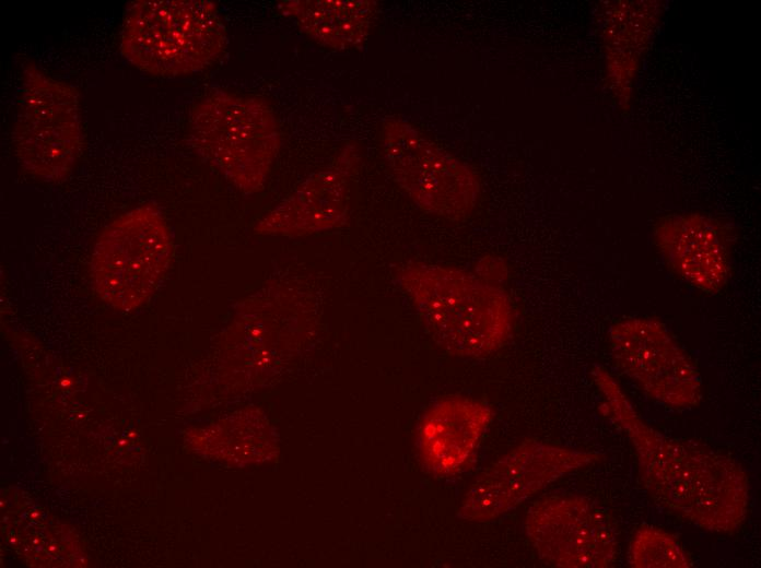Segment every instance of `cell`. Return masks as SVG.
I'll return each instance as SVG.
<instances>
[{
  "label": "cell",
  "mask_w": 761,
  "mask_h": 568,
  "mask_svg": "<svg viewBox=\"0 0 761 568\" xmlns=\"http://www.w3.org/2000/svg\"><path fill=\"white\" fill-rule=\"evenodd\" d=\"M632 568H689L691 560L679 541L660 528L643 525L634 534L628 552Z\"/></svg>",
  "instance_id": "obj_16"
},
{
  "label": "cell",
  "mask_w": 761,
  "mask_h": 568,
  "mask_svg": "<svg viewBox=\"0 0 761 568\" xmlns=\"http://www.w3.org/2000/svg\"><path fill=\"white\" fill-rule=\"evenodd\" d=\"M383 147L396 181L422 210L459 220L473 209L479 194L476 175L437 150L410 125L386 121Z\"/></svg>",
  "instance_id": "obj_8"
},
{
  "label": "cell",
  "mask_w": 761,
  "mask_h": 568,
  "mask_svg": "<svg viewBox=\"0 0 761 568\" xmlns=\"http://www.w3.org/2000/svg\"><path fill=\"white\" fill-rule=\"evenodd\" d=\"M492 421L491 407L477 399L447 397L424 414L419 431L422 459L437 475L458 473L476 451Z\"/></svg>",
  "instance_id": "obj_12"
},
{
  "label": "cell",
  "mask_w": 761,
  "mask_h": 568,
  "mask_svg": "<svg viewBox=\"0 0 761 568\" xmlns=\"http://www.w3.org/2000/svg\"><path fill=\"white\" fill-rule=\"evenodd\" d=\"M82 139L77 91L27 64L13 132L15 155L22 168L46 181L60 180L71 171Z\"/></svg>",
  "instance_id": "obj_6"
},
{
  "label": "cell",
  "mask_w": 761,
  "mask_h": 568,
  "mask_svg": "<svg viewBox=\"0 0 761 568\" xmlns=\"http://www.w3.org/2000/svg\"><path fill=\"white\" fill-rule=\"evenodd\" d=\"M599 460L595 452L526 440L478 476L458 517L469 522L494 520L561 476Z\"/></svg>",
  "instance_id": "obj_10"
},
{
  "label": "cell",
  "mask_w": 761,
  "mask_h": 568,
  "mask_svg": "<svg viewBox=\"0 0 761 568\" xmlns=\"http://www.w3.org/2000/svg\"><path fill=\"white\" fill-rule=\"evenodd\" d=\"M191 145L238 189H261L280 147L272 109L260 98L214 91L192 107Z\"/></svg>",
  "instance_id": "obj_4"
},
{
  "label": "cell",
  "mask_w": 761,
  "mask_h": 568,
  "mask_svg": "<svg viewBox=\"0 0 761 568\" xmlns=\"http://www.w3.org/2000/svg\"><path fill=\"white\" fill-rule=\"evenodd\" d=\"M226 45L216 5L207 0H139L124 16L120 50L140 70L177 76L203 70Z\"/></svg>",
  "instance_id": "obj_3"
},
{
  "label": "cell",
  "mask_w": 761,
  "mask_h": 568,
  "mask_svg": "<svg viewBox=\"0 0 761 568\" xmlns=\"http://www.w3.org/2000/svg\"><path fill=\"white\" fill-rule=\"evenodd\" d=\"M399 281L435 342L465 358L500 350L513 330L506 293L469 272L431 263H411Z\"/></svg>",
  "instance_id": "obj_2"
},
{
  "label": "cell",
  "mask_w": 761,
  "mask_h": 568,
  "mask_svg": "<svg viewBox=\"0 0 761 568\" xmlns=\"http://www.w3.org/2000/svg\"><path fill=\"white\" fill-rule=\"evenodd\" d=\"M526 533L539 557L563 568H607L618 555L613 519L590 499L553 495L530 507Z\"/></svg>",
  "instance_id": "obj_9"
},
{
  "label": "cell",
  "mask_w": 761,
  "mask_h": 568,
  "mask_svg": "<svg viewBox=\"0 0 761 568\" xmlns=\"http://www.w3.org/2000/svg\"><path fill=\"white\" fill-rule=\"evenodd\" d=\"M617 367L647 397L675 409L696 405L699 370L667 327L649 317H624L610 330Z\"/></svg>",
  "instance_id": "obj_7"
},
{
  "label": "cell",
  "mask_w": 761,
  "mask_h": 568,
  "mask_svg": "<svg viewBox=\"0 0 761 568\" xmlns=\"http://www.w3.org/2000/svg\"><path fill=\"white\" fill-rule=\"evenodd\" d=\"M277 8L321 46L347 49L366 38L376 3L367 0H286L278 2Z\"/></svg>",
  "instance_id": "obj_14"
},
{
  "label": "cell",
  "mask_w": 761,
  "mask_h": 568,
  "mask_svg": "<svg viewBox=\"0 0 761 568\" xmlns=\"http://www.w3.org/2000/svg\"><path fill=\"white\" fill-rule=\"evenodd\" d=\"M593 380L604 397L601 412L625 431L652 497L694 525L718 533L737 530L746 519L749 483L729 457L667 437L636 413L619 382L602 366Z\"/></svg>",
  "instance_id": "obj_1"
},
{
  "label": "cell",
  "mask_w": 761,
  "mask_h": 568,
  "mask_svg": "<svg viewBox=\"0 0 761 568\" xmlns=\"http://www.w3.org/2000/svg\"><path fill=\"white\" fill-rule=\"evenodd\" d=\"M606 22L605 50L608 75L613 91L630 94L642 51L656 23L653 4L622 2Z\"/></svg>",
  "instance_id": "obj_15"
},
{
  "label": "cell",
  "mask_w": 761,
  "mask_h": 568,
  "mask_svg": "<svg viewBox=\"0 0 761 568\" xmlns=\"http://www.w3.org/2000/svg\"><path fill=\"white\" fill-rule=\"evenodd\" d=\"M352 161L342 154L326 169L312 175L288 199L255 226L260 234L297 236L339 225L348 206Z\"/></svg>",
  "instance_id": "obj_13"
},
{
  "label": "cell",
  "mask_w": 761,
  "mask_h": 568,
  "mask_svg": "<svg viewBox=\"0 0 761 568\" xmlns=\"http://www.w3.org/2000/svg\"><path fill=\"white\" fill-rule=\"evenodd\" d=\"M653 238L669 269L693 287L713 294L727 283L730 235L718 220L671 213L657 220Z\"/></svg>",
  "instance_id": "obj_11"
},
{
  "label": "cell",
  "mask_w": 761,
  "mask_h": 568,
  "mask_svg": "<svg viewBox=\"0 0 761 568\" xmlns=\"http://www.w3.org/2000/svg\"><path fill=\"white\" fill-rule=\"evenodd\" d=\"M166 221L151 205L133 209L108 225L92 253L97 294L120 310L144 305L165 276L173 257Z\"/></svg>",
  "instance_id": "obj_5"
}]
</instances>
